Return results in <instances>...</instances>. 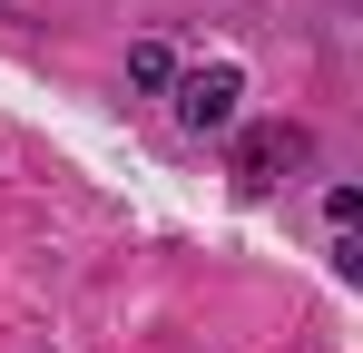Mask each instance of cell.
<instances>
[{
    "label": "cell",
    "instance_id": "6da1fadb",
    "mask_svg": "<svg viewBox=\"0 0 363 353\" xmlns=\"http://www.w3.org/2000/svg\"><path fill=\"white\" fill-rule=\"evenodd\" d=\"M167 99H177V118L196 128V138H206V128H236V99H245V79L226 69V59H216V69H177V89H167Z\"/></svg>",
    "mask_w": 363,
    "mask_h": 353
},
{
    "label": "cell",
    "instance_id": "7a4b0ae2",
    "mask_svg": "<svg viewBox=\"0 0 363 353\" xmlns=\"http://www.w3.org/2000/svg\"><path fill=\"white\" fill-rule=\"evenodd\" d=\"M285 157H304V138H295V128H245V138H236V186H265Z\"/></svg>",
    "mask_w": 363,
    "mask_h": 353
},
{
    "label": "cell",
    "instance_id": "3957f363",
    "mask_svg": "<svg viewBox=\"0 0 363 353\" xmlns=\"http://www.w3.org/2000/svg\"><path fill=\"white\" fill-rule=\"evenodd\" d=\"M128 79H138V89H177V50H167V40H138V50H128Z\"/></svg>",
    "mask_w": 363,
    "mask_h": 353
}]
</instances>
